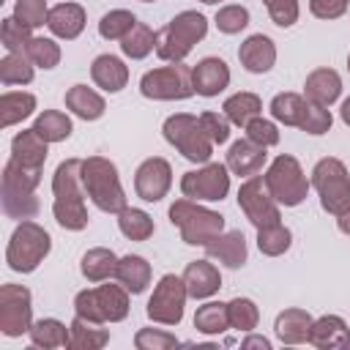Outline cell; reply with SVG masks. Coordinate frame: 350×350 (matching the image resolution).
Masks as SVG:
<instances>
[{"mask_svg":"<svg viewBox=\"0 0 350 350\" xmlns=\"http://www.w3.org/2000/svg\"><path fill=\"white\" fill-rule=\"evenodd\" d=\"M85 186H82V159H66L57 164L52 175V213L63 230L79 232L88 227L85 208Z\"/></svg>","mask_w":350,"mask_h":350,"instance_id":"cell-1","label":"cell"},{"mask_svg":"<svg viewBox=\"0 0 350 350\" xmlns=\"http://www.w3.org/2000/svg\"><path fill=\"white\" fill-rule=\"evenodd\" d=\"M41 183V170H27L16 164L14 159L5 161L3 178H0V205L8 219H33L38 213V197L36 189Z\"/></svg>","mask_w":350,"mask_h":350,"instance_id":"cell-2","label":"cell"},{"mask_svg":"<svg viewBox=\"0 0 350 350\" xmlns=\"http://www.w3.org/2000/svg\"><path fill=\"white\" fill-rule=\"evenodd\" d=\"M205 36L208 19L200 11H180L156 33V55L164 63H180Z\"/></svg>","mask_w":350,"mask_h":350,"instance_id":"cell-3","label":"cell"},{"mask_svg":"<svg viewBox=\"0 0 350 350\" xmlns=\"http://www.w3.org/2000/svg\"><path fill=\"white\" fill-rule=\"evenodd\" d=\"M82 186L90 202L104 213H120L126 208V191L120 186L118 167L104 156L82 159Z\"/></svg>","mask_w":350,"mask_h":350,"instance_id":"cell-4","label":"cell"},{"mask_svg":"<svg viewBox=\"0 0 350 350\" xmlns=\"http://www.w3.org/2000/svg\"><path fill=\"white\" fill-rule=\"evenodd\" d=\"M170 221L180 230V241L189 246H205L211 238L224 232V216L189 197H180L170 205Z\"/></svg>","mask_w":350,"mask_h":350,"instance_id":"cell-5","label":"cell"},{"mask_svg":"<svg viewBox=\"0 0 350 350\" xmlns=\"http://www.w3.org/2000/svg\"><path fill=\"white\" fill-rule=\"evenodd\" d=\"M161 134L164 139L191 164H205L211 161V153H213V139L208 137V131L202 129L200 118L197 115H189V112H175L164 120L161 126Z\"/></svg>","mask_w":350,"mask_h":350,"instance_id":"cell-6","label":"cell"},{"mask_svg":"<svg viewBox=\"0 0 350 350\" xmlns=\"http://www.w3.org/2000/svg\"><path fill=\"white\" fill-rule=\"evenodd\" d=\"M49 249H52L49 232L38 221L25 219L11 232V241L5 246V262L16 273H30V271H36L44 262V257L49 254Z\"/></svg>","mask_w":350,"mask_h":350,"instance_id":"cell-7","label":"cell"},{"mask_svg":"<svg viewBox=\"0 0 350 350\" xmlns=\"http://www.w3.org/2000/svg\"><path fill=\"white\" fill-rule=\"evenodd\" d=\"M129 290L123 284H98L74 295V312L90 323H120L129 317Z\"/></svg>","mask_w":350,"mask_h":350,"instance_id":"cell-8","label":"cell"},{"mask_svg":"<svg viewBox=\"0 0 350 350\" xmlns=\"http://www.w3.org/2000/svg\"><path fill=\"white\" fill-rule=\"evenodd\" d=\"M262 180H265L271 197H273L279 205H284V208L301 205V202L306 200V194H309V186H312V180L306 178L301 161H298L295 156H290V153H279V156L268 164Z\"/></svg>","mask_w":350,"mask_h":350,"instance_id":"cell-9","label":"cell"},{"mask_svg":"<svg viewBox=\"0 0 350 350\" xmlns=\"http://www.w3.org/2000/svg\"><path fill=\"white\" fill-rule=\"evenodd\" d=\"M312 186L320 194V205L325 213L339 216L350 208V172L342 159L325 156L312 170Z\"/></svg>","mask_w":350,"mask_h":350,"instance_id":"cell-10","label":"cell"},{"mask_svg":"<svg viewBox=\"0 0 350 350\" xmlns=\"http://www.w3.org/2000/svg\"><path fill=\"white\" fill-rule=\"evenodd\" d=\"M139 93L153 101H183V98H191L197 90H194L191 68L183 66V60H180V63H170V66L145 71L139 79Z\"/></svg>","mask_w":350,"mask_h":350,"instance_id":"cell-11","label":"cell"},{"mask_svg":"<svg viewBox=\"0 0 350 350\" xmlns=\"http://www.w3.org/2000/svg\"><path fill=\"white\" fill-rule=\"evenodd\" d=\"M186 298H189V290H186V282L183 276H175V273H164L159 279V284L153 287V295L148 298V317L159 325H178L183 320V306H186Z\"/></svg>","mask_w":350,"mask_h":350,"instance_id":"cell-12","label":"cell"},{"mask_svg":"<svg viewBox=\"0 0 350 350\" xmlns=\"http://www.w3.org/2000/svg\"><path fill=\"white\" fill-rule=\"evenodd\" d=\"M230 191V170L221 161H205L200 170H189L180 178V194L197 202H219Z\"/></svg>","mask_w":350,"mask_h":350,"instance_id":"cell-13","label":"cell"},{"mask_svg":"<svg viewBox=\"0 0 350 350\" xmlns=\"http://www.w3.org/2000/svg\"><path fill=\"white\" fill-rule=\"evenodd\" d=\"M238 208L243 211V216L254 224V230L260 227H271V224H279L282 221V213H279V202L271 197L262 175H249L241 189H238Z\"/></svg>","mask_w":350,"mask_h":350,"instance_id":"cell-14","label":"cell"},{"mask_svg":"<svg viewBox=\"0 0 350 350\" xmlns=\"http://www.w3.org/2000/svg\"><path fill=\"white\" fill-rule=\"evenodd\" d=\"M33 325V298L30 290L22 284H3L0 287V334L3 336H22Z\"/></svg>","mask_w":350,"mask_h":350,"instance_id":"cell-15","label":"cell"},{"mask_svg":"<svg viewBox=\"0 0 350 350\" xmlns=\"http://www.w3.org/2000/svg\"><path fill=\"white\" fill-rule=\"evenodd\" d=\"M170 186H172V167H170V161L161 159V156L145 159V161L137 167V172H134V191H137V197L145 200V202H159V200H164L167 191H170Z\"/></svg>","mask_w":350,"mask_h":350,"instance_id":"cell-16","label":"cell"},{"mask_svg":"<svg viewBox=\"0 0 350 350\" xmlns=\"http://www.w3.org/2000/svg\"><path fill=\"white\" fill-rule=\"evenodd\" d=\"M268 161V148L252 142L249 137L243 139H235L227 150V170L232 175H241V178H249V175H257Z\"/></svg>","mask_w":350,"mask_h":350,"instance_id":"cell-17","label":"cell"},{"mask_svg":"<svg viewBox=\"0 0 350 350\" xmlns=\"http://www.w3.org/2000/svg\"><path fill=\"white\" fill-rule=\"evenodd\" d=\"M85 22H88V14L79 3H57L49 8V16H46V27L55 38H63V41H74L82 30H85Z\"/></svg>","mask_w":350,"mask_h":350,"instance_id":"cell-18","label":"cell"},{"mask_svg":"<svg viewBox=\"0 0 350 350\" xmlns=\"http://www.w3.org/2000/svg\"><path fill=\"white\" fill-rule=\"evenodd\" d=\"M238 60L249 74H268L276 63V44L268 36L254 33L238 46Z\"/></svg>","mask_w":350,"mask_h":350,"instance_id":"cell-19","label":"cell"},{"mask_svg":"<svg viewBox=\"0 0 350 350\" xmlns=\"http://www.w3.org/2000/svg\"><path fill=\"white\" fill-rule=\"evenodd\" d=\"M191 79H194L197 96L213 98V96H219L230 85V66L221 57H202L191 68Z\"/></svg>","mask_w":350,"mask_h":350,"instance_id":"cell-20","label":"cell"},{"mask_svg":"<svg viewBox=\"0 0 350 350\" xmlns=\"http://www.w3.org/2000/svg\"><path fill=\"white\" fill-rule=\"evenodd\" d=\"M202 249H205V254H208L211 260H216V262H221V265H227V268H241V265L246 262V257H249V252H246V238H243L241 230L219 232V235L211 238Z\"/></svg>","mask_w":350,"mask_h":350,"instance_id":"cell-21","label":"cell"},{"mask_svg":"<svg viewBox=\"0 0 350 350\" xmlns=\"http://www.w3.org/2000/svg\"><path fill=\"white\" fill-rule=\"evenodd\" d=\"M309 345L317 350H342L350 347V328L339 314H323L312 323Z\"/></svg>","mask_w":350,"mask_h":350,"instance_id":"cell-22","label":"cell"},{"mask_svg":"<svg viewBox=\"0 0 350 350\" xmlns=\"http://www.w3.org/2000/svg\"><path fill=\"white\" fill-rule=\"evenodd\" d=\"M183 282H186V290H189V298H197V301H205L211 295L219 293L221 287V273L213 262L208 260H194L186 265L183 271Z\"/></svg>","mask_w":350,"mask_h":350,"instance_id":"cell-23","label":"cell"},{"mask_svg":"<svg viewBox=\"0 0 350 350\" xmlns=\"http://www.w3.org/2000/svg\"><path fill=\"white\" fill-rule=\"evenodd\" d=\"M312 314L306 309H298V306H290L284 312L276 314L273 320V334L282 345H304L309 342V331H312Z\"/></svg>","mask_w":350,"mask_h":350,"instance_id":"cell-24","label":"cell"},{"mask_svg":"<svg viewBox=\"0 0 350 350\" xmlns=\"http://www.w3.org/2000/svg\"><path fill=\"white\" fill-rule=\"evenodd\" d=\"M49 142L41 139L36 134V129H22L14 139H11V159L27 170H44V161H46V148Z\"/></svg>","mask_w":350,"mask_h":350,"instance_id":"cell-25","label":"cell"},{"mask_svg":"<svg viewBox=\"0 0 350 350\" xmlns=\"http://www.w3.org/2000/svg\"><path fill=\"white\" fill-rule=\"evenodd\" d=\"M90 79L107 93H120L129 82V66L118 55H98L90 63Z\"/></svg>","mask_w":350,"mask_h":350,"instance_id":"cell-26","label":"cell"},{"mask_svg":"<svg viewBox=\"0 0 350 350\" xmlns=\"http://www.w3.org/2000/svg\"><path fill=\"white\" fill-rule=\"evenodd\" d=\"M304 96L314 104L331 107L342 96V77L334 68H314L304 82Z\"/></svg>","mask_w":350,"mask_h":350,"instance_id":"cell-27","label":"cell"},{"mask_svg":"<svg viewBox=\"0 0 350 350\" xmlns=\"http://www.w3.org/2000/svg\"><path fill=\"white\" fill-rule=\"evenodd\" d=\"M150 276H153V271H150V262H148L145 257H139V254H126V257L118 260L115 279H118L131 295L145 293V287L150 284Z\"/></svg>","mask_w":350,"mask_h":350,"instance_id":"cell-28","label":"cell"},{"mask_svg":"<svg viewBox=\"0 0 350 350\" xmlns=\"http://www.w3.org/2000/svg\"><path fill=\"white\" fill-rule=\"evenodd\" d=\"M66 109H71L82 120H98L107 109V101L101 93H96L88 85H74L66 90Z\"/></svg>","mask_w":350,"mask_h":350,"instance_id":"cell-29","label":"cell"},{"mask_svg":"<svg viewBox=\"0 0 350 350\" xmlns=\"http://www.w3.org/2000/svg\"><path fill=\"white\" fill-rule=\"evenodd\" d=\"M118 260H120V257H115L112 249H107V246H93V249H88V252L82 254L79 271H82V276H85L88 282H107V279L115 276Z\"/></svg>","mask_w":350,"mask_h":350,"instance_id":"cell-30","label":"cell"},{"mask_svg":"<svg viewBox=\"0 0 350 350\" xmlns=\"http://www.w3.org/2000/svg\"><path fill=\"white\" fill-rule=\"evenodd\" d=\"M30 342L36 347L44 350H55V347H68L71 345V328H66V323H60L57 317H41L30 325L27 331Z\"/></svg>","mask_w":350,"mask_h":350,"instance_id":"cell-31","label":"cell"},{"mask_svg":"<svg viewBox=\"0 0 350 350\" xmlns=\"http://www.w3.org/2000/svg\"><path fill=\"white\" fill-rule=\"evenodd\" d=\"M36 109V96L25 90H5L0 96V126L8 129L14 123H22Z\"/></svg>","mask_w":350,"mask_h":350,"instance_id":"cell-32","label":"cell"},{"mask_svg":"<svg viewBox=\"0 0 350 350\" xmlns=\"http://www.w3.org/2000/svg\"><path fill=\"white\" fill-rule=\"evenodd\" d=\"M71 350H101L104 345H109V331L101 328V323H90L85 317H74L71 320Z\"/></svg>","mask_w":350,"mask_h":350,"instance_id":"cell-33","label":"cell"},{"mask_svg":"<svg viewBox=\"0 0 350 350\" xmlns=\"http://www.w3.org/2000/svg\"><path fill=\"white\" fill-rule=\"evenodd\" d=\"M221 112L230 118L232 126H241V129H243L252 118H257V115L262 112V101H260L257 93H252V90H241V93H232L230 98H224Z\"/></svg>","mask_w":350,"mask_h":350,"instance_id":"cell-34","label":"cell"},{"mask_svg":"<svg viewBox=\"0 0 350 350\" xmlns=\"http://www.w3.org/2000/svg\"><path fill=\"white\" fill-rule=\"evenodd\" d=\"M194 328L205 336H219L230 328V314H227V304L221 301H208L202 306H197L194 312Z\"/></svg>","mask_w":350,"mask_h":350,"instance_id":"cell-35","label":"cell"},{"mask_svg":"<svg viewBox=\"0 0 350 350\" xmlns=\"http://www.w3.org/2000/svg\"><path fill=\"white\" fill-rule=\"evenodd\" d=\"M271 118L284 123V126H301L304 120V112H306V96L301 93H276L271 98Z\"/></svg>","mask_w":350,"mask_h":350,"instance_id":"cell-36","label":"cell"},{"mask_svg":"<svg viewBox=\"0 0 350 350\" xmlns=\"http://www.w3.org/2000/svg\"><path fill=\"white\" fill-rule=\"evenodd\" d=\"M33 129H36V134H38L41 139H46V142H63V139H68L71 131H74L71 118H68L66 112H60V109H44V112L36 118Z\"/></svg>","mask_w":350,"mask_h":350,"instance_id":"cell-37","label":"cell"},{"mask_svg":"<svg viewBox=\"0 0 350 350\" xmlns=\"http://www.w3.org/2000/svg\"><path fill=\"white\" fill-rule=\"evenodd\" d=\"M33 60L25 52H5V57L0 60V82L5 88L11 85H27L33 82Z\"/></svg>","mask_w":350,"mask_h":350,"instance_id":"cell-38","label":"cell"},{"mask_svg":"<svg viewBox=\"0 0 350 350\" xmlns=\"http://www.w3.org/2000/svg\"><path fill=\"white\" fill-rule=\"evenodd\" d=\"M118 227L129 241H148L156 230L150 213H145L142 208H129V205L118 213Z\"/></svg>","mask_w":350,"mask_h":350,"instance_id":"cell-39","label":"cell"},{"mask_svg":"<svg viewBox=\"0 0 350 350\" xmlns=\"http://www.w3.org/2000/svg\"><path fill=\"white\" fill-rule=\"evenodd\" d=\"M134 25H137V16H134L131 11H126V8H112V11H107V14L101 16V22H98V36L107 38V41H123V38L131 33Z\"/></svg>","mask_w":350,"mask_h":350,"instance_id":"cell-40","label":"cell"},{"mask_svg":"<svg viewBox=\"0 0 350 350\" xmlns=\"http://www.w3.org/2000/svg\"><path fill=\"white\" fill-rule=\"evenodd\" d=\"M153 49H156V33H153L148 25H142V22H137V25L131 27V33L120 41V52H123L126 57H131V60H142V57H148Z\"/></svg>","mask_w":350,"mask_h":350,"instance_id":"cell-41","label":"cell"},{"mask_svg":"<svg viewBox=\"0 0 350 350\" xmlns=\"http://www.w3.org/2000/svg\"><path fill=\"white\" fill-rule=\"evenodd\" d=\"M293 243V232L279 221V224H271V227H260L257 230V249L265 254V257H279L290 249Z\"/></svg>","mask_w":350,"mask_h":350,"instance_id":"cell-42","label":"cell"},{"mask_svg":"<svg viewBox=\"0 0 350 350\" xmlns=\"http://www.w3.org/2000/svg\"><path fill=\"white\" fill-rule=\"evenodd\" d=\"M227 314H230V328L243 331V334L254 331L260 323V309L252 298H232L227 304Z\"/></svg>","mask_w":350,"mask_h":350,"instance_id":"cell-43","label":"cell"},{"mask_svg":"<svg viewBox=\"0 0 350 350\" xmlns=\"http://www.w3.org/2000/svg\"><path fill=\"white\" fill-rule=\"evenodd\" d=\"M25 55L33 60V66L38 68H55L60 63V46L52 41V38H44V36H33L27 44H25Z\"/></svg>","mask_w":350,"mask_h":350,"instance_id":"cell-44","label":"cell"},{"mask_svg":"<svg viewBox=\"0 0 350 350\" xmlns=\"http://www.w3.org/2000/svg\"><path fill=\"white\" fill-rule=\"evenodd\" d=\"M213 22H216L219 33H224V36H235V33H241V30L249 25V11H246L243 5L230 3V5H221V8L216 11Z\"/></svg>","mask_w":350,"mask_h":350,"instance_id":"cell-45","label":"cell"},{"mask_svg":"<svg viewBox=\"0 0 350 350\" xmlns=\"http://www.w3.org/2000/svg\"><path fill=\"white\" fill-rule=\"evenodd\" d=\"M46 16H49L46 0H16L14 3V19L22 22L25 27H30V30L46 25Z\"/></svg>","mask_w":350,"mask_h":350,"instance_id":"cell-46","label":"cell"},{"mask_svg":"<svg viewBox=\"0 0 350 350\" xmlns=\"http://www.w3.org/2000/svg\"><path fill=\"white\" fill-rule=\"evenodd\" d=\"M331 123H334L331 109L306 98V112H304V120H301V126H298V129H301V131H306V134L320 137V134H325V131L331 129Z\"/></svg>","mask_w":350,"mask_h":350,"instance_id":"cell-47","label":"cell"},{"mask_svg":"<svg viewBox=\"0 0 350 350\" xmlns=\"http://www.w3.org/2000/svg\"><path fill=\"white\" fill-rule=\"evenodd\" d=\"M30 27H25L22 22H16L14 16H5L0 25V41L5 46V52H25V44L30 41Z\"/></svg>","mask_w":350,"mask_h":350,"instance_id":"cell-48","label":"cell"},{"mask_svg":"<svg viewBox=\"0 0 350 350\" xmlns=\"http://www.w3.org/2000/svg\"><path fill=\"white\" fill-rule=\"evenodd\" d=\"M180 342L175 339V334L170 331H159V328H139L134 334V347L137 350H170L178 347Z\"/></svg>","mask_w":350,"mask_h":350,"instance_id":"cell-49","label":"cell"},{"mask_svg":"<svg viewBox=\"0 0 350 350\" xmlns=\"http://www.w3.org/2000/svg\"><path fill=\"white\" fill-rule=\"evenodd\" d=\"M243 131H246V137H249L252 142H257V145H262V148H273V145L279 142V129H276V123L268 120V118H262V115L252 118V120L243 126Z\"/></svg>","mask_w":350,"mask_h":350,"instance_id":"cell-50","label":"cell"},{"mask_svg":"<svg viewBox=\"0 0 350 350\" xmlns=\"http://www.w3.org/2000/svg\"><path fill=\"white\" fill-rule=\"evenodd\" d=\"M268 8V16L276 27H293L298 22V0H262Z\"/></svg>","mask_w":350,"mask_h":350,"instance_id":"cell-51","label":"cell"},{"mask_svg":"<svg viewBox=\"0 0 350 350\" xmlns=\"http://www.w3.org/2000/svg\"><path fill=\"white\" fill-rule=\"evenodd\" d=\"M200 123H202V129L208 131V137L213 139V145H224L227 139H230V118L224 115V112H202L200 115Z\"/></svg>","mask_w":350,"mask_h":350,"instance_id":"cell-52","label":"cell"},{"mask_svg":"<svg viewBox=\"0 0 350 350\" xmlns=\"http://www.w3.org/2000/svg\"><path fill=\"white\" fill-rule=\"evenodd\" d=\"M350 0H309V11L317 19H339L347 11Z\"/></svg>","mask_w":350,"mask_h":350,"instance_id":"cell-53","label":"cell"},{"mask_svg":"<svg viewBox=\"0 0 350 350\" xmlns=\"http://www.w3.org/2000/svg\"><path fill=\"white\" fill-rule=\"evenodd\" d=\"M241 347H243V350H252V347H257V350H271V342H268L265 336H257V334L249 331V336L241 342Z\"/></svg>","mask_w":350,"mask_h":350,"instance_id":"cell-54","label":"cell"},{"mask_svg":"<svg viewBox=\"0 0 350 350\" xmlns=\"http://www.w3.org/2000/svg\"><path fill=\"white\" fill-rule=\"evenodd\" d=\"M336 227H339V232L350 235V208H347V211H342V213L336 216Z\"/></svg>","mask_w":350,"mask_h":350,"instance_id":"cell-55","label":"cell"},{"mask_svg":"<svg viewBox=\"0 0 350 350\" xmlns=\"http://www.w3.org/2000/svg\"><path fill=\"white\" fill-rule=\"evenodd\" d=\"M339 118H342V123L350 126V96L342 101V107H339Z\"/></svg>","mask_w":350,"mask_h":350,"instance_id":"cell-56","label":"cell"},{"mask_svg":"<svg viewBox=\"0 0 350 350\" xmlns=\"http://www.w3.org/2000/svg\"><path fill=\"white\" fill-rule=\"evenodd\" d=\"M200 3H205V5H216V3H221V0H200Z\"/></svg>","mask_w":350,"mask_h":350,"instance_id":"cell-57","label":"cell"},{"mask_svg":"<svg viewBox=\"0 0 350 350\" xmlns=\"http://www.w3.org/2000/svg\"><path fill=\"white\" fill-rule=\"evenodd\" d=\"M347 71H350V55H347Z\"/></svg>","mask_w":350,"mask_h":350,"instance_id":"cell-58","label":"cell"},{"mask_svg":"<svg viewBox=\"0 0 350 350\" xmlns=\"http://www.w3.org/2000/svg\"><path fill=\"white\" fill-rule=\"evenodd\" d=\"M142 3H156V0H142Z\"/></svg>","mask_w":350,"mask_h":350,"instance_id":"cell-59","label":"cell"}]
</instances>
